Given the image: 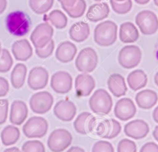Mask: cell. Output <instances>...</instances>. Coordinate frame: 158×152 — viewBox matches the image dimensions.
<instances>
[{"instance_id": "cell-1", "label": "cell", "mask_w": 158, "mask_h": 152, "mask_svg": "<svg viewBox=\"0 0 158 152\" xmlns=\"http://www.w3.org/2000/svg\"><path fill=\"white\" fill-rule=\"evenodd\" d=\"M6 27L11 35L15 36H23L30 30L31 20L25 12L15 11L6 16Z\"/></svg>"}, {"instance_id": "cell-2", "label": "cell", "mask_w": 158, "mask_h": 152, "mask_svg": "<svg viewBox=\"0 0 158 152\" xmlns=\"http://www.w3.org/2000/svg\"><path fill=\"white\" fill-rule=\"evenodd\" d=\"M117 25L111 20H106L96 25L94 30V40L101 46L112 45L117 40Z\"/></svg>"}, {"instance_id": "cell-3", "label": "cell", "mask_w": 158, "mask_h": 152, "mask_svg": "<svg viewBox=\"0 0 158 152\" xmlns=\"http://www.w3.org/2000/svg\"><path fill=\"white\" fill-rule=\"evenodd\" d=\"M112 104L111 96L102 88L96 90L89 99L90 109L99 115L108 114L112 109Z\"/></svg>"}, {"instance_id": "cell-4", "label": "cell", "mask_w": 158, "mask_h": 152, "mask_svg": "<svg viewBox=\"0 0 158 152\" xmlns=\"http://www.w3.org/2000/svg\"><path fill=\"white\" fill-rule=\"evenodd\" d=\"M98 57L96 51L86 47L82 49L78 54L75 64L77 69L82 73H90L97 67Z\"/></svg>"}, {"instance_id": "cell-5", "label": "cell", "mask_w": 158, "mask_h": 152, "mask_svg": "<svg viewBox=\"0 0 158 152\" xmlns=\"http://www.w3.org/2000/svg\"><path fill=\"white\" fill-rule=\"evenodd\" d=\"M72 136L69 131L65 129H57L53 130L48 137L47 145L52 152H62L72 143Z\"/></svg>"}, {"instance_id": "cell-6", "label": "cell", "mask_w": 158, "mask_h": 152, "mask_svg": "<svg viewBox=\"0 0 158 152\" xmlns=\"http://www.w3.org/2000/svg\"><path fill=\"white\" fill-rule=\"evenodd\" d=\"M48 130L47 120L40 116L30 117L23 124L22 131L28 138H42L46 135Z\"/></svg>"}, {"instance_id": "cell-7", "label": "cell", "mask_w": 158, "mask_h": 152, "mask_svg": "<svg viewBox=\"0 0 158 152\" xmlns=\"http://www.w3.org/2000/svg\"><path fill=\"white\" fill-rule=\"evenodd\" d=\"M135 22L141 32L145 35H152L158 30V18L151 11L143 10L138 12Z\"/></svg>"}, {"instance_id": "cell-8", "label": "cell", "mask_w": 158, "mask_h": 152, "mask_svg": "<svg viewBox=\"0 0 158 152\" xmlns=\"http://www.w3.org/2000/svg\"><path fill=\"white\" fill-rule=\"evenodd\" d=\"M142 53L136 45H127L122 48L118 56L119 64L125 69H133L140 62Z\"/></svg>"}, {"instance_id": "cell-9", "label": "cell", "mask_w": 158, "mask_h": 152, "mask_svg": "<svg viewBox=\"0 0 158 152\" xmlns=\"http://www.w3.org/2000/svg\"><path fill=\"white\" fill-rule=\"evenodd\" d=\"M54 29L48 22L38 24L30 35V40L35 48H43L52 39Z\"/></svg>"}, {"instance_id": "cell-10", "label": "cell", "mask_w": 158, "mask_h": 152, "mask_svg": "<svg viewBox=\"0 0 158 152\" xmlns=\"http://www.w3.org/2000/svg\"><path fill=\"white\" fill-rule=\"evenodd\" d=\"M53 103L52 95L47 91L34 93L29 101L30 109L34 113L38 114H44L50 111Z\"/></svg>"}, {"instance_id": "cell-11", "label": "cell", "mask_w": 158, "mask_h": 152, "mask_svg": "<svg viewBox=\"0 0 158 152\" xmlns=\"http://www.w3.org/2000/svg\"><path fill=\"white\" fill-rule=\"evenodd\" d=\"M73 79L71 75L65 71L55 72L51 78L50 86L58 94H66L72 88Z\"/></svg>"}, {"instance_id": "cell-12", "label": "cell", "mask_w": 158, "mask_h": 152, "mask_svg": "<svg viewBox=\"0 0 158 152\" xmlns=\"http://www.w3.org/2000/svg\"><path fill=\"white\" fill-rule=\"evenodd\" d=\"M49 80V73L43 67L37 66L33 67L29 72L27 83L30 88L33 90H38L44 88Z\"/></svg>"}, {"instance_id": "cell-13", "label": "cell", "mask_w": 158, "mask_h": 152, "mask_svg": "<svg viewBox=\"0 0 158 152\" xmlns=\"http://www.w3.org/2000/svg\"><path fill=\"white\" fill-rule=\"evenodd\" d=\"M53 112L58 119L64 122H70L76 116L77 107L73 102L67 99H62L54 105Z\"/></svg>"}, {"instance_id": "cell-14", "label": "cell", "mask_w": 158, "mask_h": 152, "mask_svg": "<svg viewBox=\"0 0 158 152\" xmlns=\"http://www.w3.org/2000/svg\"><path fill=\"white\" fill-rule=\"evenodd\" d=\"M114 111L117 118L122 121H127L135 116L136 108L130 98H123L117 101Z\"/></svg>"}, {"instance_id": "cell-15", "label": "cell", "mask_w": 158, "mask_h": 152, "mask_svg": "<svg viewBox=\"0 0 158 152\" xmlns=\"http://www.w3.org/2000/svg\"><path fill=\"white\" fill-rule=\"evenodd\" d=\"M149 132L148 124L142 119L133 120L124 126L125 134L135 140L142 139L147 136Z\"/></svg>"}, {"instance_id": "cell-16", "label": "cell", "mask_w": 158, "mask_h": 152, "mask_svg": "<svg viewBox=\"0 0 158 152\" xmlns=\"http://www.w3.org/2000/svg\"><path fill=\"white\" fill-rule=\"evenodd\" d=\"M96 83L94 78L89 74L82 73L78 74L75 80V89L76 95L78 97L89 96L94 88Z\"/></svg>"}, {"instance_id": "cell-17", "label": "cell", "mask_w": 158, "mask_h": 152, "mask_svg": "<svg viewBox=\"0 0 158 152\" xmlns=\"http://www.w3.org/2000/svg\"><path fill=\"white\" fill-rule=\"evenodd\" d=\"M27 104L19 99L14 100L10 106L9 121L13 125H20L24 122L28 116Z\"/></svg>"}, {"instance_id": "cell-18", "label": "cell", "mask_w": 158, "mask_h": 152, "mask_svg": "<svg viewBox=\"0 0 158 152\" xmlns=\"http://www.w3.org/2000/svg\"><path fill=\"white\" fill-rule=\"evenodd\" d=\"M11 51L15 59L19 61H26L33 55V48L27 39H21L14 42Z\"/></svg>"}, {"instance_id": "cell-19", "label": "cell", "mask_w": 158, "mask_h": 152, "mask_svg": "<svg viewBox=\"0 0 158 152\" xmlns=\"http://www.w3.org/2000/svg\"><path fill=\"white\" fill-rule=\"evenodd\" d=\"M77 52V48L73 43L66 41L60 43L55 53L56 58L62 63L71 62L75 57Z\"/></svg>"}, {"instance_id": "cell-20", "label": "cell", "mask_w": 158, "mask_h": 152, "mask_svg": "<svg viewBox=\"0 0 158 152\" xmlns=\"http://www.w3.org/2000/svg\"><path fill=\"white\" fill-rule=\"evenodd\" d=\"M157 101V93L149 89L140 91L135 96V101L138 106L143 109H151L156 104Z\"/></svg>"}, {"instance_id": "cell-21", "label": "cell", "mask_w": 158, "mask_h": 152, "mask_svg": "<svg viewBox=\"0 0 158 152\" xmlns=\"http://www.w3.org/2000/svg\"><path fill=\"white\" fill-rule=\"evenodd\" d=\"M109 119L93 117L89 123V133L96 136H99L102 138H106L109 132Z\"/></svg>"}, {"instance_id": "cell-22", "label": "cell", "mask_w": 158, "mask_h": 152, "mask_svg": "<svg viewBox=\"0 0 158 152\" xmlns=\"http://www.w3.org/2000/svg\"><path fill=\"white\" fill-rule=\"evenodd\" d=\"M107 87L111 93L115 97L124 96L127 87L124 77L119 74H111L107 80Z\"/></svg>"}, {"instance_id": "cell-23", "label": "cell", "mask_w": 158, "mask_h": 152, "mask_svg": "<svg viewBox=\"0 0 158 152\" xmlns=\"http://www.w3.org/2000/svg\"><path fill=\"white\" fill-rule=\"evenodd\" d=\"M110 9L106 2L95 3L88 9L86 17L88 20L92 22H97L102 20L109 16Z\"/></svg>"}, {"instance_id": "cell-24", "label": "cell", "mask_w": 158, "mask_h": 152, "mask_svg": "<svg viewBox=\"0 0 158 152\" xmlns=\"http://www.w3.org/2000/svg\"><path fill=\"white\" fill-rule=\"evenodd\" d=\"M69 34L72 41L77 43H81L85 41L90 34L89 26L85 22H76L70 27Z\"/></svg>"}, {"instance_id": "cell-25", "label": "cell", "mask_w": 158, "mask_h": 152, "mask_svg": "<svg viewBox=\"0 0 158 152\" xmlns=\"http://www.w3.org/2000/svg\"><path fill=\"white\" fill-rule=\"evenodd\" d=\"M139 38V32L135 25L130 22L122 23L119 28L120 40L124 43H134Z\"/></svg>"}, {"instance_id": "cell-26", "label": "cell", "mask_w": 158, "mask_h": 152, "mask_svg": "<svg viewBox=\"0 0 158 152\" xmlns=\"http://www.w3.org/2000/svg\"><path fill=\"white\" fill-rule=\"evenodd\" d=\"M128 87L133 91H138L144 88L148 83V77L141 69H136L131 72L127 76Z\"/></svg>"}, {"instance_id": "cell-27", "label": "cell", "mask_w": 158, "mask_h": 152, "mask_svg": "<svg viewBox=\"0 0 158 152\" xmlns=\"http://www.w3.org/2000/svg\"><path fill=\"white\" fill-rule=\"evenodd\" d=\"M27 74V67L23 63L17 64L10 73V82L15 89L21 88L25 83Z\"/></svg>"}, {"instance_id": "cell-28", "label": "cell", "mask_w": 158, "mask_h": 152, "mask_svg": "<svg viewBox=\"0 0 158 152\" xmlns=\"http://www.w3.org/2000/svg\"><path fill=\"white\" fill-rule=\"evenodd\" d=\"M20 136L18 127L13 125L6 126L1 131V139L4 146H10L17 143Z\"/></svg>"}, {"instance_id": "cell-29", "label": "cell", "mask_w": 158, "mask_h": 152, "mask_svg": "<svg viewBox=\"0 0 158 152\" xmlns=\"http://www.w3.org/2000/svg\"><path fill=\"white\" fill-rule=\"evenodd\" d=\"M93 114L89 112H83L78 115L73 122V127L75 131L81 135H86L89 133V123Z\"/></svg>"}, {"instance_id": "cell-30", "label": "cell", "mask_w": 158, "mask_h": 152, "mask_svg": "<svg viewBox=\"0 0 158 152\" xmlns=\"http://www.w3.org/2000/svg\"><path fill=\"white\" fill-rule=\"evenodd\" d=\"M48 20L57 29H63L67 25L68 19L65 14L60 10L52 11L48 15Z\"/></svg>"}, {"instance_id": "cell-31", "label": "cell", "mask_w": 158, "mask_h": 152, "mask_svg": "<svg viewBox=\"0 0 158 152\" xmlns=\"http://www.w3.org/2000/svg\"><path fill=\"white\" fill-rule=\"evenodd\" d=\"M30 9L35 14L41 15L48 12L53 6L54 0H29Z\"/></svg>"}, {"instance_id": "cell-32", "label": "cell", "mask_w": 158, "mask_h": 152, "mask_svg": "<svg viewBox=\"0 0 158 152\" xmlns=\"http://www.w3.org/2000/svg\"><path fill=\"white\" fill-rule=\"evenodd\" d=\"M65 12L72 19L81 17L85 12L86 3L85 0H77L76 2L71 7L62 8Z\"/></svg>"}, {"instance_id": "cell-33", "label": "cell", "mask_w": 158, "mask_h": 152, "mask_svg": "<svg viewBox=\"0 0 158 152\" xmlns=\"http://www.w3.org/2000/svg\"><path fill=\"white\" fill-rule=\"evenodd\" d=\"M14 63L13 59L9 51L3 48L0 54V72L6 73L9 71Z\"/></svg>"}, {"instance_id": "cell-34", "label": "cell", "mask_w": 158, "mask_h": 152, "mask_svg": "<svg viewBox=\"0 0 158 152\" xmlns=\"http://www.w3.org/2000/svg\"><path fill=\"white\" fill-rule=\"evenodd\" d=\"M110 4L112 10L118 14H125L128 13L132 7L131 0H126L121 2L110 0Z\"/></svg>"}, {"instance_id": "cell-35", "label": "cell", "mask_w": 158, "mask_h": 152, "mask_svg": "<svg viewBox=\"0 0 158 152\" xmlns=\"http://www.w3.org/2000/svg\"><path fill=\"white\" fill-rule=\"evenodd\" d=\"M22 152H45L44 144L37 140L25 141L22 146Z\"/></svg>"}, {"instance_id": "cell-36", "label": "cell", "mask_w": 158, "mask_h": 152, "mask_svg": "<svg viewBox=\"0 0 158 152\" xmlns=\"http://www.w3.org/2000/svg\"><path fill=\"white\" fill-rule=\"evenodd\" d=\"M136 145L131 140L122 139L117 145V152H136Z\"/></svg>"}, {"instance_id": "cell-37", "label": "cell", "mask_w": 158, "mask_h": 152, "mask_svg": "<svg viewBox=\"0 0 158 152\" xmlns=\"http://www.w3.org/2000/svg\"><path fill=\"white\" fill-rule=\"evenodd\" d=\"M55 48V44L52 40L46 46L43 48H35V53L41 59H46L52 55Z\"/></svg>"}, {"instance_id": "cell-38", "label": "cell", "mask_w": 158, "mask_h": 152, "mask_svg": "<svg viewBox=\"0 0 158 152\" xmlns=\"http://www.w3.org/2000/svg\"><path fill=\"white\" fill-rule=\"evenodd\" d=\"M92 152H114L112 145L106 140H99L94 143Z\"/></svg>"}, {"instance_id": "cell-39", "label": "cell", "mask_w": 158, "mask_h": 152, "mask_svg": "<svg viewBox=\"0 0 158 152\" xmlns=\"http://www.w3.org/2000/svg\"><path fill=\"white\" fill-rule=\"evenodd\" d=\"M109 132L108 133V135L106 138L107 139H112L117 136L118 135V134L120 133L122 130V126L117 120L114 119H109Z\"/></svg>"}, {"instance_id": "cell-40", "label": "cell", "mask_w": 158, "mask_h": 152, "mask_svg": "<svg viewBox=\"0 0 158 152\" xmlns=\"http://www.w3.org/2000/svg\"><path fill=\"white\" fill-rule=\"evenodd\" d=\"M9 101L7 99H0V125L4 124L7 119Z\"/></svg>"}, {"instance_id": "cell-41", "label": "cell", "mask_w": 158, "mask_h": 152, "mask_svg": "<svg viewBox=\"0 0 158 152\" xmlns=\"http://www.w3.org/2000/svg\"><path fill=\"white\" fill-rule=\"evenodd\" d=\"M9 90V84L7 80L0 77V98L7 95Z\"/></svg>"}, {"instance_id": "cell-42", "label": "cell", "mask_w": 158, "mask_h": 152, "mask_svg": "<svg viewBox=\"0 0 158 152\" xmlns=\"http://www.w3.org/2000/svg\"><path fill=\"white\" fill-rule=\"evenodd\" d=\"M139 152H158V145L154 142H148L142 146Z\"/></svg>"}, {"instance_id": "cell-43", "label": "cell", "mask_w": 158, "mask_h": 152, "mask_svg": "<svg viewBox=\"0 0 158 152\" xmlns=\"http://www.w3.org/2000/svg\"><path fill=\"white\" fill-rule=\"evenodd\" d=\"M62 6V7H69L72 6L77 1V0H57Z\"/></svg>"}, {"instance_id": "cell-44", "label": "cell", "mask_w": 158, "mask_h": 152, "mask_svg": "<svg viewBox=\"0 0 158 152\" xmlns=\"http://www.w3.org/2000/svg\"><path fill=\"white\" fill-rule=\"evenodd\" d=\"M7 6V0H0V15L2 14Z\"/></svg>"}, {"instance_id": "cell-45", "label": "cell", "mask_w": 158, "mask_h": 152, "mask_svg": "<svg viewBox=\"0 0 158 152\" xmlns=\"http://www.w3.org/2000/svg\"><path fill=\"white\" fill-rule=\"evenodd\" d=\"M66 152H85V151L81 147L73 146L67 150Z\"/></svg>"}, {"instance_id": "cell-46", "label": "cell", "mask_w": 158, "mask_h": 152, "mask_svg": "<svg viewBox=\"0 0 158 152\" xmlns=\"http://www.w3.org/2000/svg\"><path fill=\"white\" fill-rule=\"evenodd\" d=\"M3 152H22V151L19 148L13 146V147L6 148V150H4Z\"/></svg>"}, {"instance_id": "cell-47", "label": "cell", "mask_w": 158, "mask_h": 152, "mask_svg": "<svg viewBox=\"0 0 158 152\" xmlns=\"http://www.w3.org/2000/svg\"><path fill=\"white\" fill-rule=\"evenodd\" d=\"M152 117H153L154 120L156 123H158V106L153 111Z\"/></svg>"}, {"instance_id": "cell-48", "label": "cell", "mask_w": 158, "mask_h": 152, "mask_svg": "<svg viewBox=\"0 0 158 152\" xmlns=\"http://www.w3.org/2000/svg\"><path fill=\"white\" fill-rule=\"evenodd\" d=\"M152 135L154 138V139L158 141V125L156 126L153 132H152Z\"/></svg>"}, {"instance_id": "cell-49", "label": "cell", "mask_w": 158, "mask_h": 152, "mask_svg": "<svg viewBox=\"0 0 158 152\" xmlns=\"http://www.w3.org/2000/svg\"><path fill=\"white\" fill-rule=\"evenodd\" d=\"M137 4H141V5H144L148 4L150 0H134Z\"/></svg>"}, {"instance_id": "cell-50", "label": "cell", "mask_w": 158, "mask_h": 152, "mask_svg": "<svg viewBox=\"0 0 158 152\" xmlns=\"http://www.w3.org/2000/svg\"><path fill=\"white\" fill-rule=\"evenodd\" d=\"M154 82L156 85L158 87V72L154 75Z\"/></svg>"}, {"instance_id": "cell-51", "label": "cell", "mask_w": 158, "mask_h": 152, "mask_svg": "<svg viewBox=\"0 0 158 152\" xmlns=\"http://www.w3.org/2000/svg\"><path fill=\"white\" fill-rule=\"evenodd\" d=\"M154 3L156 6L158 7V0H154Z\"/></svg>"}, {"instance_id": "cell-52", "label": "cell", "mask_w": 158, "mask_h": 152, "mask_svg": "<svg viewBox=\"0 0 158 152\" xmlns=\"http://www.w3.org/2000/svg\"><path fill=\"white\" fill-rule=\"evenodd\" d=\"M2 46H1V42H0V54H1V51H2Z\"/></svg>"}, {"instance_id": "cell-53", "label": "cell", "mask_w": 158, "mask_h": 152, "mask_svg": "<svg viewBox=\"0 0 158 152\" xmlns=\"http://www.w3.org/2000/svg\"><path fill=\"white\" fill-rule=\"evenodd\" d=\"M114 1H119V2H121V1H126V0H114Z\"/></svg>"}, {"instance_id": "cell-54", "label": "cell", "mask_w": 158, "mask_h": 152, "mask_svg": "<svg viewBox=\"0 0 158 152\" xmlns=\"http://www.w3.org/2000/svg\"><path fill=\"white\" fill-rule=\"evenodd\" d=\"M94 1H98V2H99V1H102V0H94Z\"/></svg>"}]
</instances>
